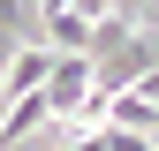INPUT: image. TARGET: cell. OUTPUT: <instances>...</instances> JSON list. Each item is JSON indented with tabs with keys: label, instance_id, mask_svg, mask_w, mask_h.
I'll return each mask as SVG.
<instances>
[{
	"label": "cell",
	"instance_id": "6da1fadb",
	"mask_svg": "<svg viewBox=\"0 0 159 151\" xmlns=\"http://www.w3.org/2000/svg\"><path fill=\"white\" fill-rule=\"evenodd\" d=\"M46 76H53V53H15V68H8V91H0V106H15V98H38V91H46Z\"/></svg>",
	"mask_w": 159,
	"mask_h": 151
},
{
	"label": "cell",
	"instance_id": "7a4b0ae2",
	"mask_svg": "<svg viewBox=\"0 0 159 151\" xmlns=\"http://www.w3.org/2000/svg\"><path fill=\"white\" fill-rule=\"evenodd\" d=\"M46 30H53V45H61V53H91V23H84L76 8H61V15H46Z\"/></svg>",
	"mask_w": 159,
	"mask_h": 151
},
{
	"label": "cell",
	"instance_id": "3957f363",
	"mask_svg": "<svg viewBox=\"0 0 159 151\" xmlns=\"http://www.w3.org/2000/svg\"><path fill=\"white\" fill-rule=\"evenodd\" d=\"M61 151H114V144H106V128H84V136H68Z\"/></svg>",
	"mask_w": 159,
	"mask_h": 151
}]
</instances>
